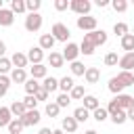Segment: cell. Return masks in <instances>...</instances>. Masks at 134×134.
Wrapping results in <instances>:
<instances>
[{"instance_id":"54","label":"cell","mask_w":134,"mask_h":134,"mask_svg":"<svg viewBox=\"0 0 134 134\" xmlns=\"http://www.w3.org/2000/svg\"><path fill=\"white\" fill-rule=\"evenodd\" d=\"M0 8H2V0H0Z\"/></svg>"},{"instance_id":"30","label":"cell","mask_w":134,"mask_h":134,"mask_svg":"<svg viewBox=\"0 0 134 134\" xmlns=\"http://www.w3.org/2000/svg\"><path fill=\"white\" fill-rule=\"evenodd\" d=\"M44 113H46L48 117H59V113H61V107H59L54 100H48V103H46V109H44Z\"/></svg>"},{"instance_id":"1","label":"cell","mask_w":134,"mask_h":134,"mask_svg":"<svg viewBox=\"0 0 134 134\" xmlns=\"http://www.w3.org/2000/svg\"><path fill=\"white\" fill-rule=\"evenodd\" d=\"M50 36L57 40V42H65L67 44V40H69V36H71V31H69V27L65 25V23H54L52 25V29H50Z\"/></svg>"},{"instance_id":"15","label":"cell","mask_w":134,"mask_h":134,"mask_svg":"<svg viewBox=\"0 0 134 134\" xmlns=\"http://www.w3.org/2000/svg\"><path fill=\"white\" fill-rule=\"evenodd\" d=\"M10 84H25L27 82V71L25 69H15L13 67V71H10Z\"/></svg>"},{"instance_id":"43","label":"cell","mask_w":134,"mask_h":134,"mask_svg":"<svg viewBox=\"0 0 134 134\" xmlns=\"http://www.w3.org/2000/svg\"><path fill=\"white\" fill-rule=\"evenodd\" d=\"M54 103H57V105H59V107L63 109V107H69L71 98H69V94H63V92H61V94H59V96L54 98Z\"/></svg>"},{"instance_id":"46","label":"cell","mask_w":134,"mask_h":134,"mask_svg":"<svg viewBox=\"0 0 134 134\" xmlns=\"http://www.w3.org/2000/svg\"><path fill=\"white\" fill-rule=\"evenodd\" d=\"M54 8L61 13V10H67L69 8V0H54Z\"/></svg>"},{"instance_id":"33","label":"cell","mask_w":134,"mask_h":134,"mask_svg":"<svg viewBox=\"0 0 134 134\" xmlns=\"http://www.w3.org/2000/svg\"><path fill=\"white\" fill-rule=\"evenodd\" d=\"M103 63H105L107 67H115V65L119 63V57H117V52H115V50L107 52V54H105V59H103Z\"/></svg>"},{"instance_id":"9","label":"cell","mask_w":134,"mask_h":134,"mask_svg":"<svg viewBox=\"0 0 134 134\" xmlns=\"http://www.w3.org/2000/svg\"><path fill=\"white\" fill-rule=\"evenodd\" d=\"M115 103H117V107L121 109V111H128L130 107H134V96H130V94H117L115 96Z\"/></svg>"},{"instance_id":"51","label":"cell","mask_w":134,"mask_h":134,"mask_svg":"<svg viewBox=\"0 0 134 134\" xmlns=\"http://www.w3.org/2000/svg\"><path fill=\"white\" fill-rule=\"evenodd\" d=\"M38 134H52V130H50V128H40Z\"/></svg>"},{"instance_id":"47","label":"cell","mask_w":134,"mask_h":134,"mask_svg":"<svg viewBox=\"0 0 134 134\" xmlns=\"http://www.w3.org/2000/svg\"><path fill=\"white\" fill-rule=\"evenodd\" d=\"M34 96H36V100H38V103H42V100H48V96H50V94H48L44 88H40V90H38Z\"/></svg>"},{"instance_id":"50","label":"cell","mask_w":134,"mask_h":134,"mask_svg":"<svg viewBox=\"0 0 134 134\" xmlns=\"http://www.w3.org/2000/svg\"><path fill=\"white\" fill-rule=\"evenodd\" d=\"M4 52H6V44H4L2 40H0V59L4 57Z\"/></svg>"},{"instance_id":"25","label":"cell","mask_w":134,"mask_h":134,"mask_svg":"<svg viewBox=\"0 0 134 134\" xmlns=\"http://www.w3.org/2000/svg\"><path fill=\"white\" fill-rule=\"evenodd\" d=\"M119 44H121V50L134 52V34H126V36L119 40Z\"/></svg>"},{"instance_id":"11","label":"cell","mask_w":134,"mask_h":134,"mask_svg":"<svg viewBox=\"0 0 134 134\" xmlns=\"http://www.w3.org/2000/svg\"><path fill=\"white\" fill-rule=\"evenodd\" d=\"M29 73H31L34 80H44V77L48 75V67H46L44 63H40V65H31V67H29Z\"/></svg>"},{"instance_id":"6","label":"cell","mask_w":134,"mask_h":134,"mask_svg":"<svg viewBox=\"0 0 134 134\" xmlns=\"http://www.w3.org/2000/svg\"><path fill=\"white\" fill-rule=\"evenodd\" d=\"M61 54H63V59H65V61H69V63H73V61H77V57H80V44H73V42H67Z\"/></svg>"},{"instance_id":"44","label":"cell","mask_w":134,"mask_h":134,"mask_svg":"<svg viewBox=\"0 0 134 134\" xmlns=\"http://www.w3.org/2000/svg\"><path fill=\"white\" fill-rule=\"evenodd\" d=\"M23 105H25V109H27V111H31V109H36V107H38V100H36V96H29V94H27V96L23 98Z\"/></svg>"},{"instance_id":"28","label":"cell","mask_w":134,"mask_h":134,"mask_svg":"<svg viewBox=\"0 0 134 134\" xmlns=\"http://www.w3.org/2000/svg\"><path fill=\"white\" fill-rule=\"evenodd\" d=\"M73 119H75L77 124L88 121V119H90V111H88V109H84V107H77V109L73 111Z\"/></svg>"},{"instance_id":"17","label":"cell","mask_w":134,"mask_h":134,"mask_svg":"<svg viewBox=\"0 0 134 134\" xmlns=\"http://www.w3.org/2000/svg\"><path fill=\"white\" fill-rule=\"evenodd\" d=\"M48 65H50L52 69H61V67L65 65V59H63V54H61V52H54V50H52V52L48 54Z\"/></svg>"},{"instance_id":"26","label":"cell","mask_w":134,"mask_h":134,"mask_svg":"<svg viewBox=\"0 0 134 134\" xmlns=\"http://www.w3.org/2000/svg\"><path fill=\"white\" fill-rule=\"evenodd\" d=\"M6 128H8V134H21L25 126H23V121H21L19 117H13V119H10V124H8Z\"/></svg>"},{"instance_id":"40","label":"cell","mask_w":134,"mask_h":134,"mask_svg":"<svg viewBox=\"0 0 134 134\" xmlns=\"http://www.w3.org/2000/svg\"><path fill=\"white\" fill-rule=\"evenodd\" d=\"M111 121H113L115 126H121V124H126V121H128V115H126V111H121V109H119L115 115H111Z\"/></svg>"},{"instance_id":"34","label":"cell","mask_w":134,"mask_h":134,"mask_svg":"<svg viewBox=\"0 0 134 134\" xmlns=\"http://www.w3.org/2000/svg\"><path fill=\"white\" fill-rule=\"evenodd\" d=\"M90 115H92V119H96L98 124H103V121L109 117V113H107V109H105V107H98V109H94Z\"/></svg>"},{"instance_id":"29","label":"cell","mask_w":134,"mask_h":134,"mask_svg":"<svg viewBox=\"0 0 134 134\" xmlns=\"http://www.w3.org/2000/svg\"><path fill=\"white\" fill-rule=\"evenodd\" d=\"M107 88H109V92H113L115 96H117V94H121V90H124V86H121V82H119V80H117L115 75H113V77L109 80V84H107Z\"/></svg>"},{"instance_id":"32","label":"cell","mask_w":134,"mask_h":134,"mask_svg":"<svg viewBox=\"0 0 134 134\" xmlns=\"http://www.w3.org/2000/svg\"><path fill=\"white\" fill-rule=\"evenodd\" d=\"M10 10H13V15L25 13V10H27V8H25V0H10Z\"/></svg>"},{"instance_id":"55","label":"cell","mask_w":134,"mask_h":134,"mask_svg":"<svg viewBox=\"0 0 134 134\" xmlns=\"http://www.w3.org/2000/svg\"><path fill=\"white\" fill-rule=\"evenodd\" d=\"M132 2H134V0H132Z\"/></svg>"},{"instance_id":"38","label":"cell","mask_w":134,"mask_h":134,"mask_svg":"<svg viewBox=\"0 0 134 134\" xmlns=\"http://www.w3.org/2000/svg\"><path fill=\"white\" fill-rule=\"evenodd\" d=\"M10 71H13V63H10V59L2 57V59H0V75H6V73H10Z\"/></svg>"},{"instance_id":"21","label":"cell","mask_w":134,"mask_h":134,"mask_svg":"<svg viewBox=\"0 0 134 134\" xmlns=\"http://www.w3.org/2000/svg\"><path fill=\"white\" fill-rule=\"evenodd\" d=\"M8 109H10V115H13V117H23L25 111H27L25 105H23V100H13Z\"/></svg>"},{"instance_id":"19","label":"cell","mask_w":134,"mask_h":134,"mask_svg":"<svg viewBox=\"0 0 134 134\" xmlns=\"http://www.w3.org/2000/svg\"><path fill=\"white\" fill-rule=\"evenodd\" d=\"M42 88L50 94V92H57L59 90V80L57 77H50V75H46L44 80H42Z\"/></svg>"},{"instance_id":"45","label":"cell","mask_w":134,"mask_h":134,"mask_svg":"<svg viewBox=\"0 0 134 134\" xmlns=\"http://www.w3.org/2000/svg\"><path fill=\"white\" fill-rule=\"evenodd\" d=\"M105 109H107V113H109V117H111V115H115V113L119 111V107H117V103H115V98H113V100H109V105H107Z\"/></svg>"},{"instance_id":"27","label":"cell","mask_w":134,"mask_h":134,"mask_svg":"<svg viewBox=\"0 0 134 134\" xmlns=\"http://www.w3.org/2000/svg\"><path fill=\"white\" fill-rule=\"evenodd\" d=\"M84 96H86V90H84L82 84H75V86L71 88V92H69V98H71V100H82Z\"/></svg>"},{"instance_id":"13","label":"cell","mask_w":134,"mask_h":134,"mask_svg":"<svg viewBox=\"0 0 134 134\" xmlns=\"http://www.w3.org/2000/svg\"><path fill=\"white\" fill-rule=\"evenodd\" d=\"M10 63H13L15 69H25L29 61H27V54H23V52H15V54L10 57Z\"/></svg>"},{"instance_id":"37","label":"cell","mask_w":134,"mask_h":134,"mask_svg":"<svg viewBox=\"0 0 134 134\" xmlns=\"http://www.w3.org/2000/svg\"><path fill=\"white\" fill-rule=\"evenodd\" d=\"M94 46L90 44V42H86V40H82V44H80V54H84V57H90V54H94Z\"/></svg>"},{"instance_id":"16","label":"cell","mask_w":134,"mask_h":134,"mask_svg":"<svg viewBox=\"0 0 134 134\" xmlns=\"http://www.w3.org/2000/svg\"><path fill=\"white\" fill-rule=\"evenodd\" d=\"M77 126H80V124L73 119V115H71V117H63V119H61V130H63V132H67V134H73V132L77 130Z\"/></svg>"},{"instance_id":"7","label":"cell","mask_w":134,"mask_h":134,"mask_svg":"<svg viewBox=\"0 0 134 134\" xmlns=\"http://www.w3.org/2000/svg\"><path fill=\"white\" fill-rule=\"evenodd\" d=\"M21 121H23V126L25 128H29V126H38L40 124V119H42V115H40V111L38 109H31V111H25V115L23 117H19Z\"/></svg>"},{"instance_id":"42","label":"cell","mask_w":134,"mask_h":134,"mask_svg":"<svg viewBox=\"0 0 134 134\" xmlns=\"http://www.w3.org/2000/svg\"><path fill=\"white\" fill-rule=\"evenodd\" d=\"M40 6H42L40 0H25V8H27V13H38Z\"/></svg>"},{"instance_id":"31","label":"cell","mask_w":134,"mask_h":134,"mask_svg":"<svg viewBox=\"0 0 134 134\" xmlns=\"http://www.w3.org/2000/svg\"><path fill=\"white\" fill-rule=\"evenodd\" d=\"M13 115H10V109L8 107H0V128H6L10 124Z\"/></svg>"},{"instance_id":"2","label":"cell","mask_w":134,"mask_h":134,"mask_svg":"<svg viewBox=\"0 0 134 134\" xmlns=\"http://www.w3.org/2000/svg\"><path fill=\"white\" fill-rule=\"evenodd\" d=\"M107 38H109V36H107V31H105V29H94V31L84 34V40H86V42H90L94 48H96V46H103V44L107 42Z\"/></svg>"},{"instance_id":"5","label":"cell","mask_w":134,"mask_h":134,"mask_svg":"<svg viewBox=\"0 0 134 134\" xmlns=\"http://www.w3.org/2000/svg\"><path fill=\"white\" fill-rule=\"evenodd\" d=\"M77 27L84 31V34H88V31H94L96 29V25H98V21H96V17H92V15H84V17H77Z\"/></svg>"},{"instance_id":"35","label":"cell","mask_w":134,"mask_h":134,"mask_svg":"<svg viewBox=\"0 0 134 134\" xmlns=\"http://www.w3.org/2000/svg\"><path fill=\"white\" fill-rule=\"evenodd\" d=\"M113 34H115V36H119V38H124L126 34H130V29H128V23H124V21L115 23V25H113Z\"/></svg>"},{"instance_id":"36","label":"cell","mask_w":134,"mask_h":134,"mask_svg":"<svg viewBox=\"0 0 134 134\" xmlns=\"http://www.w3.org/2000/svg\"><path fill=\"white\" fill-rule=\"evenodd\" d=\"M69 69H71V75H84L86 73V65L82 61H73Z\"/></svg>"},{"instance_id":"41","label":"cell","mask_w":134,"mask_h":134,"mask_svg":"<svg viewBox=\"0 0 134 134\" xmlns=\"http://www.w3.org/2000/svg\"><path fill=\"white\" fill-rule=\"evenodd\" d=\"M8 88H10V77L8 75H0V98L8 92Z\"/></svg>"},{"instance_id":"24","label":"cell","mask_w":134,"mask_h":134,"mask_svg":"<svg viewBox=\"0 0 134 134\" xmlns=\"http://www.w3.org/2000/svg\"><path fill=\"white\" fill-rule=\"evenodd\" d=\"M115 77L121 82V86H124V88H128V86H134V73H132V71H119Z\"/></svg>"},{"instance_id":"20","label":"cell","mask_w":134,"mask_h":134,"mask_svg":"<svg viewBox=\"0 0 134 134\" xmlns=\"http://www.w3.org/2000/svg\"><path fill=\"white\" fill-rule=\"evenodd\" d=\"M82 100H84V105H82V107H84V109H88L90 113H92L94 109H98V107H100V103H98V98H96L94 94H86Z\"/></svg>"},{"instance_id":"49","label":"cell","mask_w":134,"mask_h":134,"mask_svg":"<svg viewBox=\"0 0 134 134\" xmlns=\"http://www.w3.org/2000/svg\"><path fill=\"white\" fill-rule=\"evenodd\" d=\"M94 4H96V6H100V8H105V6L109 4V0H96Z\"/></svg>"},{"instance_id":"10","label":"cell","mask_w":134,"mask_h":134,"mask_svg":"<svg viewBox=\"0 0 134 134\" xmlns=\"http://www.w3.org/2000/svg\"><path fill=\"white\" fill-rule=\"evenodd\" d=\"M117 65L121 67V71H132L134 69V52H124L119 57V63Z\"/></svg>"},{"instance_id":"3","label":"cell","mask_w":134,"mask_h":134,"mask_svg":"<svg viewBox=\"0 0 134 134\" xmlns=\"http://www.w3.org/2000/svg\"><path fill=\"white\" fill-rule=\"evenodd\" d=\"M69 8H71L77 17H84V15H90L92 2H90V0H69Z\"/></svg>"},{"instance_id":"14","label":"cell","mask_w":134,"mask_h":134,"mask_svg":"<svg viewBox=\"0 0 134 134\" xmlns=\"http://www.w3.org/2000/svg\"><path fill=\"white\" fill-rule=\"evenodd\" d=\"M84 80H86V84H96L100 80V69L98 67H86Z\"/></svg>"},{"instance_id":"22","label":"cell","mask_w":134,"mask_h":134,"mask_svg":"<svg viewBox=\"0 0 134 134\" xmlns=\"http://www.w3.org/2000/svg\"><path fill=\"white\" fill-rule=\"evenodd\" d=\"M54 42H57V40H54L50 34H42V36H40V44H38V46H40L42 50H50V52H52Z\"/></svg>"},{"instance_id":"4","label":"cell","mask_w":134,"mask_h":134,"mask_svg":"<svg viewBox=\"0 0 134 134\" xmlns=\"http://www.w3.org/2000/svg\"><path fill=\"white\" fill-rule=\"evenodd\" d=\"M42 23H44V19H42V15L40 13H27V17H25V29L27 31H40L42 29Z\"/></svg>"},{"instance_id":"39","label":"cell","mask_w":134,"mask_h":134,"mask_svg":"<svg viewBox=\"0 0 134 134\" xmlns=\"http://www.w3.org/2000/svg\"><path fill=\"white\" fill-rule=\"evenodd\" d=\"M111 6L115 13H126L128 10V0H111Z\"/></svg>"},{"instance_id":"18","label":"cell","mask_w":134,"mask_h":134,"mask_svg":"<svg viewBox=\"0 0 134 134\" xmlns=\"http://www.w3.org/2000/svg\"><path fill=\"white\" fill-rule=\"evenodd\" d=\"M73 86H75V82H73V77H71V75H65V77H61V80H59V90H61L63 94H69Z\"/></svg>"},{"instance_id":"12","label":"cell","mask_w":134,"mask_h":134,"mask_svg":"<svg viewBox=\"0 0 134 134\" xmlns=\"http://www.w3.org/2000/svg\"><path fill=\"white\" fill-rule=\"evenodd\" d=\"M15 23V15H13V10L10 8H0V25L2 27H10Z\"/></svg>"},{"instance_id":"48","label":"cell","mask_w":134,"mask_h":134,"mask_svg":"<svg viewBox=\"0 0 134 134\" xmlns=\"http://www.w3.org/2000/svg\"><path fill=\"white\" fill-rule=\"evenodd\" d=\"M126 115H128V119H130V121H134V107H130V109L126 111Z\"/></svg>"},{"instance_id":"8","label":"cell","mask_w":134,"mask_h":134,"mask_svg":"<svg viewBox=\"0 0 134 134\" xmlns=\"http://www.w3.org/2000/svg\"><path fill=\"white\" fill-rule=\"evenodd\" d=\"M27 61H29L31 65H40V63L44 61V50H42L40 46H31L29 52H27Z\"/></svg>"},{"instance_id":"52","label":"cell","mask_w":134,"mask_h":134,"mask_svg":"<svg viewBox=\"0 0 134 134\" xmlns=\"http://www.w3.org/2000/svg\"><path fill=\"white\" fill-rule=\"evenodd\" d=\"M52 134H65V132H63L61 128H57V130H52Z\"/></svg>"},{"instance_id":"23","label":"cell","mask_w":134,"mask_h":134,"mask_svg":"<svg viewBox=\"0 0 134 134\" xmlns=\"http://www.w3.org/2000/svg\"><path fill=\"white\" fill-rule=\"evenodd\" d=\"M23 88H25V92H27L29 96H34V94H36V92L42 88V84H40L38 80H34V77H27V82L23 84Z\"/></svg>"},{"instance_id":"53","label":"cell","mask_w":134,"mask_h":134,"mask_svg":"<svg viewBox=\"0 0 134 134\" xmlns=\"http://www.w3.org/2000/svg\"><path fill=\"white\" fill-rule=\"evenodd\" d=\"M84 134H98V132H96V130H86Z\"/></svg>"}]
</instances>
